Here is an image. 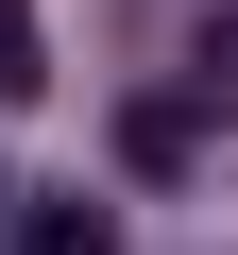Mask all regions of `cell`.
<instances>
[{
    "label": "cell",
    "instance_id": "cell-2",
    "mask_svg": "<svg viewBox=\"0 0 238 255\" xmlns=\"http://www.w3.org/2000/svg\"><path fill=\"white\" fill-rule=\"evenodd\" d=\"M187 136H204L187 102H119V170H187Z\"/></svg>",
    "mask_w": 238,
    "mask_h": 255
},
{
    "label": "cell",
    "instance_id": "cell-4",
    "mask_svg": "<svg viewBox=\"0 0 238 255\" xmlns=\"http://www.w3.org/2000/svg\"><path fill=\"white\" fill-rule=\"evenodd\" d=\"M51 85V34H34V0H0V102H34Z\"/></svg>",
    "mask_w": 238,
    "mask_h": 255
},
{
    "label": "cell",
    "instance_id": "cell-3",
    "mask_svg": "<svg viewBox=\"0 0 238 255\" xmlns=\"http://www.w3.org/2000/svg\"><path fill=\"white\" fill-rule=\"evenodd\" d=\"M187 119H238V17L187 34Z\"/></svg>",
    "mask_w": 238,
    "mask_h": 255
},
{
    "label": "cell",
    "instance_id": "cell-5",
    "mask_svg": "<svg viewBox=\"0 0 238 255\" xmlns=\"http://www.w3.org/2000/svg\"><path fill=\"white\" fill-rule=\"evenodd\" d=\"M0 204H17V187H0Z\"/></svg>",
    "mask_w": 238,
    "mask_h": 255
},
{
    "label": "cell",
    "instance_id": "cell-1",
    "mask_svg": "<svg viewBox=\"0 0 238 255\" xmlns=\"http://www.w3.org/2000/svg\"><path fill=\"white\" fill-rule=\"evenodd\" d=\"M0 238H17V255H119V238H102V204H85V187H68V204H0Z\"/></svg>",
    "mask_w": 238,
    "mask_h": 255
}]
</instances>
